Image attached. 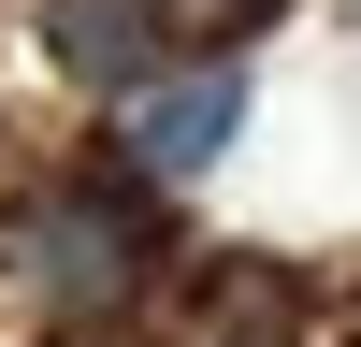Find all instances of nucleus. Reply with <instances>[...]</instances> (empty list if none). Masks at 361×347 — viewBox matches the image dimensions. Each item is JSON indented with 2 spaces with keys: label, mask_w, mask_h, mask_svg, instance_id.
<instances>
[{
  "label": "nucleus",
  "mask_w": 361,
  "mask_h": 347,
  "mask_svg": "<svg viewBox=\"0 0 361 347\" xmlns=\"http://www.w3.org/2000/svg\"><path fill=\"white\" fill-rule=\"evenodd\" d=\"M289 333H304V289L260 275V260H217V333L202 347H289Z\"/></svg>",
  "instance_id": "4"
},
{
  "label": "nucleus",
  "mask_w": 361,
  "mask_h": 347,
  "mask_svg": "<svg viewBox=\"0 0 361 347\" xmlns=\"http://www.w3.org/2000/svg\"><path fill=\"white\" fill-rule=\"evenodd\" d=\"M231 130H246V58H202V73H173V87L130 102V174L145 188H188V174L231 159Z\"/></svg>",
  "instance_id": "2"
},
{
  "label": "nucleus",
  "mask_w": 361,
  "mask_h": 347,
  "mask_svg": "<svg viewBox=\"0 0 361 347\" xmlns=\"http://www.w3.org/2000/svg\"><path fill=\"white\" fill-rule=\"evenodd\" d=\"M159 29H173L159 0H44V58L73 87H130V102L159 87Z\"/></svg>",
  "instance_id": "3"
},
{
  "label": "nucleus",
  "mask_w": 361,
  "mask_h": 347,
  "mask_svg": "<svg viewBox=\"0 0 361 347\" xmlns=\"http://www.w3.org/2000/svg\"><path fill=\"white\" fill-rule=\"evenodd\" d=\"M15 275H29L44 318L145 304V275H159V188H145V174H58V188L15 217Z\"/></svg>",
  "instance_id": "1"
}]
</instances>
